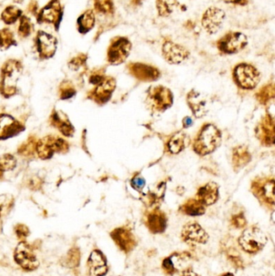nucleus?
Wrapping results in <instances>:
<instances>
[{"mask_svg": "<svg viewBox=\"0 0 275 276\" xmlns=\"http://www.w3.org/2000/svg\"><path fill=\"white\" fill-rule=\"evenodd\" d=\"M20 15H21V11L20 9L11 6L5 9V11L2 12V18L6 24H12L20 17Z\"/></svg>", "mask_w": 275, "mask_h": 276, "instance_id": "33", "label": "nucleus"}, {"mask_svg": "<svg viewBox=\"0 0 275 276\" xmlns=\"http://www.w3.org/2000/svg\"><path fill=\"white\" fill-rule=\"evenodd\" d=\"M251 161L249 149L244 145L236 147L233 152V166L235 170H240L245 167Z\"/></svg>", "mask_w": 275, "mask_h": 276, "instance_id": "26", "label": "nucleus"}, {"mask_svg": "<svg viewBox=\"0 0 275 276\" xmlns=\"http://www.w3.org/2000/svg\"><path fill=\"white\" fill-rule=\"evenodd\" d=\"M146 224L149 230L154 233L163 232L166 229L167 217L158 208L153 209L146 217Z\"/></svg>", "mask_w": 275, "mask_h": 276, "instance_id": "20", "label": "nucleus"}, {"mask_svg": "<svg viewBox=\"0 0 275 276\" xmlns=\"http://www.w3.org/2000/svg\"><path fill=\"white\" fill-rule=\"evenodd\" d=\"M219 185L216 183L209 182L200 186L196 193V199L204 206L216 204L219 199Z\"/></svg>", "mask_w": 275, "mask_h": 276, "instance_id": "18", "label": "nucleus"}, {"mask_svg": "<svg viewBox=\"0 0 275 276\" xmlns=\"http://www.w3.org/2000/svg\"><path fill=\"white\" fill-rule=\"evenodd\" d=\"M128 73L141 82L156 81L161 77V72L156 66L142 62H130L127 66Z\"/></svg>", "mask_w": 275, "mask_h": 276, "instance_id": "10", "label": "nucleus"}, {"mask_svg": "<svg viewBox=\"0 0 275 276\" xmlns=\"http://www.w3.org/2000/svg\"><path fill=\"white\" fill-rule=\"evenodd\" d=\"M182 238L188 243L205 244L209 239L207 232L197 222H189L183 226Z\"/></svg>", "mask_w": 275, "mask_h": 276, "instance_id": "16", "label": "nucleus"}, {"mask_svg": "<svg viewBox=\"0 0 275 276\" xmlns=\"http://www.w3.org/2000/svg\"><path fill=\"white\" fill-rule=\"evenodd\" d=\"M225 11L216 7H211L205 11L202 15V25L208 34H215L219 32L225 22Z\"/></svg>", "mask_w": 275, "mask_h": 276, "instance_id": "11", "label": "nucleus"}, {"mask_svg": "<svg viewBox=\"0 0 275 276\" xmlns=\"http://www.w3.org/2000/svg\"><path fill=\"white\" fill-rule=\"evenodd\" d=\"M132 43L124 37L113 38L108 48V61L111 65H120L127 60L132 50Z\"/></svg>", "mask_w": 275, "mask_h": 276, "instance_id": "9", "label": "nucleus"}, {"mask_svg": "<svg viewBox=\"0 0 275 276\" xmlns=\"http://www.w3.org/2000/svg\"><path fill=\"white\" fill-rule=\"evenodd\" d=\"M61 12L62 10H61L59 2L55 0L53 2H51L40 11V13L39 14V21L56 24L59 20Z\"/></svg>", "mask_w": 275, "mask_h": 276, "instance_id": "25", "label": "nucleus"}, {"mask_svg": "<svg viewBox=\"0 0 275 276\" xmlns=\"http://www.w3.org/2000/svg\"><path fill=\"white\" fill-rule=\"evenodd\" d=\"M222 140L221 132L213 124H205L200 128L193 140V150L200 156L215 151Z\"/></svg>", "mask_w": 275, "mask_h": 276, "instance_id": "1", "label": "nucleus"}, {"mask_svg": "<svg viewBox=\"0 0 275 276\" xmlns=\"http://www.w3.org/2000/svg\"><path fill=\"white\" fill-rule=\"evenodd\" d=\"M238 241L241 249L245 252L256 254L265 247L267 242V237L262 230L255 226H252L244 230Z\"/></svg>", "mask_w": 275, "mask_h": 276, "instance_id": "5", "label": "nucleus"}, {"mask_svg": "<svg viewBox=\"0 0 275 276\" xmlns=\"http://www.w3.org/2000/svg\"><path fill=\"white\" fill-rule=\"evenodd\" d=\"M14 44L13 35L7 29L0 31V48H8Z\"/></svg>", "mask_w": 275, "mask_h": 276, "instance_id": "36", "label": "nucleus"}, {"mask_svg": "<svg viewBox=\"0 0 275 276\" xmlns=\"http://www.w3.org/2000/svg\"><path fill=\"white\" fill-rule=\"evenodd\" d=\"M248 45V38L244 33L231 31L216 42L220 52L225 54H234L243 50Z\"/></svg>", "mask_w": 275, "mask_h": 276, "instance_id": "8", "label": "nucleus"}, {"mask_svg": "<svg viewBox=\"0 0 275 276\" xmlns=\"http://www.w3.org/2000/svg\"><path fill=\"white\" fill-rule=\"evenodd\" d=\"M223 276H234V275L231 274V273H227V274L224 275Z\"/></svg>", "mask_w": 275, "mask_h": 276, "instance_id": "46", "label": "nucleus"}, {"mask_svg": "<svg viewBox=\"0 0 275 276\" xmlns=\"http://www.w3.org/2000/svg\"><path fill=\"white\" fill-rule=\"evenodd\" d=\"M234 79L239 88L246 90L255 88L259 84L261 75L255 66L249 63H240L234 69Z\"/></svg>", "mask_w": 275, "mask_h": 276, "instance_id": "3", "label": "nucleus"}, {"mask_svg": "<svg viewBox=\"0 0 275 276\" xmlns=\"http://www.w3.org/2000/svg\"><path fill=\"white\" fill-rule=\"evenodd\" d=\"M187 102L196 118H201L207 113V102L199 92L191 91L187 94Z\"/></svg>", "mask_w": 275, "mask_h": 276, "instance_id": "23", "label": "nucleus"}, {"mask_svg": "<svg viewBox=\"0 0 275 276\" xmlns=\"http://www.w3.org/2000/svg\"><path fill=\"white\" fill-rule=\"evenodd\" d=\"M256 137L266 146H272L275 143V121L271 114L265 115L255 130Z\"/></svg>", "mask_w": 275, "mask_h": 276, "instance_id": "14", "label": "nucleus"}, {"mask_svg": "<svg viewBox=\"0 0 275 276\" xmlns=\"http://www.w3.org/2000/svg\"><path fill=\"white\" fill-rule=\"evenodd\" d=\"M87 268L90 276H104L108 272L105 257L101 251L94 250L87 261Z\"/></svg>", "mask_w": 275, "mask_h": 276, "instance_id": "19", "label": "nucleus"}, {"mask_svg": "<svg viewBox=\"0 0 275 276\" xmlns=\"http://www.w3.org/2000/svg\"><path fill=\"white\" fill-rule=\"evenodd\" d=\"M13 204V199L7 195H0V217L7 213Z\"/></svg>", "mask_w": 275, "mask_h": 276, "instance_id": "37", "label": "nucleus"}, {"mask_svg": "<svg viewBox=\"0 0 275 276\" xmlns=\"http://www.w3.org/2000/svg\"><path fill=\"white\" fill-rule=\"evenodd\" d=\"M16 166V159L11 154H5L0 158V171L2 174L12 171Z\"/></svg>", "mask_w": 275, "mask_h": 276, "instance_id": "34", "label": "nucleus"}, {"mask_svg": "<svg viewBox=\"0 0 275 276\" xmlns=\"http://www.w3.org/2000/svg\"><path fill=\"white\" fill-rule=\"evenodd\" d=\"M162 268L165 270V272H167L169 274H174V272H176L171 257L166 258L165 260L163 261Z\"/></svg>", "mask_w": 275, "mask_h": 276, "instance_id": "40", "label": "nucleus"}, {"mask_svg": "<svg viewBox=\"0 0 275 276\" xmlns=\"http://www.w3.org/2000/svg\"><path fill=\"white\" fill-rule=\"evenodd\" d=\"M95 24V13L92 10H88L84 12L78 20L79 30L80 33H86L94 28Z\"/></svg>", "mask_w": 275, "mask_h": 276, "instance_id": "29", "label": "nucleus"}, {"mask_svg": "<svg viewBox=\"0 0 275 276\" xmlns=\"http://www.w3.org/2000/svg\"><path fill=\"white\" fill-rule=\"evenodd\" d=\"M21 66L16 61H7L2 66L1 74V92L5 97L12 96L16 92V82L20 75Z\"/></svg>", "mask_w": 275, "mask_h": 276, "instance_id": "7", "label": "nucleus"}, {"mask_svg": "<svg viewBox=\"0 0 275 276\" xmlns=\"http://www.w3.org/2000/svg\"><path fill=\"white\" fill-rule=\"evenodd\" d=\"M112 237L117 245L125 252H129L136 245L134 236L129 230L126 228H118L112 232Z\"/></svg>", "mask_w": 275, "mask_h": 276, "instance_id": "22", "label": "nucleus"}, {"mask_svg": "<svg viewBox=\"0 0 275 276\" xmlns=\"http://www.w3.org/2000/svg\"><path fill=\"white\" fill-rule=\"evenodd\" d=\"M25 130L20 121L10 115H0V140L13 138Z\"/></svg>", "mask_w": 275, "mask_h": 276, "instance_id": "17", "label": "nucleus"}, {"mask_svg": "<svg viewBox=\"0 0 275 276\" xmlns=\"http://www.w3.org/2000/svg\"><path fill=\"white\" fill-rule=\"evenodd\" d=\"M182 276H200L199 275L197 274L196 272H193L192 270H185L183 272Z\"/></svg>", "mask_w": 275, "mask_h": 276, "instance_id": "45", "label": "nucleus"}, {"mask_svg": "<svg viewBox=\"0 0 275 276\" xmlns=\"http://www.w3.org/2000/svg\"><path fill=\"white\" fill-rule=\"evenodd\" d=\"M178 4V0H156L157 10L161 17H168L171 15Z\"/></svg>", "mask_w": 275, "mask_h": 276, "instance_id": "30", "label": "nucleus"}, {"mask_svg": "<svg viewBox=\"0 0 275 276\" xmlns=\"http://www.w3.org/2000/svg\"><path fill=\"white\" fill-rule=\"evenodd\" d=\"M15 260L26 271H33L40 265L35 253L26 242H21L18 245L15 251Z\"/></svg>", "mask_w": 275, "mask_h": 276, "instance_id": "13", "label": "nucleus"}, {"mask_svg": "<svg viewBox=\"0 0 275 276\" xmlns=\"http://www.w3.org/2000/svg\"><path fill=\"white\" fill-rule=\"evenodd\" d=\"M68 149V143L59 137H45L36 143V153L41 159H49L54 153H65Z\"/></svg>", "mask_w": 275, "mask_h": 276, "instance_id": "6", "label": "nucleus"}, {"mask_svg": "<svg viewBox=\"0 0 275 276\" xmlns=\"http://www.w3.org/2000/svg\"><path fill=\"white\" fill-rule=\"evenodd\" d=\"M50 121H52V125L57 128V130L61 132V134H63L64 136L68 138L73 136L75 133L73 125L63 113L53 112L51 116Z\"/></svg>", "mask_w": 275, "mask_h": 276, "instance_id": "24", "label": "nucleus"}, {"mask_svg": "<svg viewBox=\"0 0 275 276\" xmlns=\"http://www.w3.org/2000/svg\"><path fill=\"white\" fill-rule=\"evenodd\" d=\"M161 52L164 59L172 65L182 63L190 56L189 50L187 48L170 40L163 43Z\"/></svg>", "mask_w": 275, "mask_h": 276, "instance_id": "12", "label": "nucleus"}, {"mask_svg": "<svg viewBox=\"0 0 275 276\" xmlns=\"http://www.w3.org/2000/svg\"><path fill=\"white\" fill-rule=\"evenodd\" d=\"M179 211L183 214L192 216V217H197L204 214L206 212V206L198 201L196 198H194V199H187V201L184 202L179 208Z\"/></svg>", "mask_w": 275, "mask_h": 276, "instance_id": "27", "label": "nucleus"}, {"mask_svg": "<svg viewBox=\"0 0 275 276\" xmlns=\"http://www.w3.org/2000/svg\"><path fill=\"white\" fill-rule=\"evenodd\" d=\"M251 192L265 206L275 205V179L274 177H258L252 181Z\"/></svg>", "mask_w": 275, "mask_h": 276, "instance_id": "4", "label": "nucleus"}, {"mask_svg": "<svg viewBox=\"0 0 275 276\" xmlns=\"http://www.w3.org/2000/svg\"><path fill=\"white\" fill-rule=\"evenodd\" d=\"M32 24L30 20L26 17L21 18L20 20L19 33L21 37H28L31 33Z\"/></svg>", "mask_w": 275, "mask_h": 276, "instance_id": "38", "label": "nucleus"}, {"mask_svg": "<svg viewBox=\"0 0 275 276\" xmlns=\"http://www.w3.org/2000/svg\"><path fill=\"white\" fill-rule=\"evenodd\" d=\"M226 3L230 4L239 5V6H245L249 3V0H222Z\"/></svg>", "mask_w": 275, "mask_h": 276, "instance_id": "42", "label": "nucleus"}, {"mask_svg": "<svg viewBox=\"0 0 275 276\" xmlns=\"http://www.w3.org/2000/svg\"><path fill=\"white\" fill-rule=\"evenodd\" d=\"M187 135L183 132H177L166 143V150L171 154H178L185 149Z\"/></svg>", "mask_w": 275, "mask_h": 276, "instance_id": "28", "label": "nucleus"}, {"mask_svg": "<svg viewBox=\"0 0 275 276\" xmlns=\"http://www.w3.org/2000/svg\"><path fill=\"white\" fill-rule=\"evenodd\" d=\"M113 0H94L95 11L103 15H110L114 13Z\"/></svg>", "mask_w": 275, "mask_h": 276, "instance_id": "32", "label": "nucleus"}, {"mask_svg": "<svg viewBox=\"0 0 275 276\" xmlns=\"http://www.w3.org/2000/svg\"><path fill=\"white\" fill-rule=\"evenodd\" d=\"M233 222L236 227H242L245 224V219L242 214L236 215L233 218Z\"/></svg>", "mask_w": 275, "mask_h": 276, "instance_id": "41", "label": "nucleus"}, {"mask_svg": "<svg viewBox=\"0 0 275 276\" xmlns=\"http://www.w3.org/2000/svg\"><path fill=\"white\" fill-rule=\"evenodd\" d=\"M38 47L42 58H49L55 53L57 40L48 33L40 32L38 36Z\"/></svg>", "mask_w": 275, "mask_h": 276, "instance_id": "21", "label": "nucleus"}, {"mask_svg": "<svg viewBox=\"0 0 275 276\" xmlns=\"http://www.w3.org/2000/svg\"><path fill=\"white\" fill-rule=\"evenodd\" d=\"M255 96L262 104H267L275 98V86L273 84L264 86L257 92Z\"/></svg>", "mask_w": 275, "mask_h": 276, "instance_id": "31", "label": "nucleus"}, {"mask_svg": "<svg viewBox=\"0 0 275 276\" xmlns=\"http://www.w3.org/2000/svg\"><path fill=\"white\" fill-rule=\"evenodd\" d=\"M183 127L186 128V129L191 127L193 125V121L191 117H186V118L183 119Z\"/></svg>", "mask_w": 275, "mask_h": 276, "instance_id": "44", "label": "nucleus"}, {"mask_svg": "<svg viewBox=\"0 0 275 276\" xmlns=\"http://www.w3.org/2000/svg\"><path fill=\"white\" fill-rule=\"evenodd\" d=\"M131 185L136 191H141L146 186V180L140 174H137L131 180Z\"/></svg>", "mask_w": 275, "mask_h": 276, "instance_id": "39", "label": "nucleus"}, {"mask_svg": "<svg viewBox=\"0 0 275 276\" xmlns=\"http://www.w3.org/2000/svg\"><path fill=\"white\" fill-rule=\"evenodd\" d=\"M116 80L113 77L106 76L104 80L95 86L90 92V98L99 104H104L111 99L116 89Z\"/></svg>", "mask_w": 275, "mask_h": 276, "instance_id": "15", "label": "nucleus"}, {"mask_svg": "<svg viewBox=\"0 0 275 276\" xmlns=\"http://www.w3.org/2000/svg\"><path fill=\"white\" fill-rule=\"evenodd\" d=\"M16 232H17V233L20 232V235H19V236L20 237H26L27 235H28V229L25 226H20L19 228L16 230Z\"/></svg>", "mask_w": 275, "mask_h": 276, "instance_id": "43", "label": "nucleus"}, {"mask_svg": "<svg viewBox=\"0 0 275 276\" xmlns=\"http://www.w3.org/2000/svg\"><path fill=\"white\" fill-rule=\"evenodd\" d=\"M59 93L60 98L63 100H66V99H71L75 95L76 90L71 82H63L60 85Z\"/></svg>", "mask_w": 275, "mask_h": 276, "instance_id": "35", "label": "nucleus"}, {"mask_svg": "<svg viewBox=\"0 0 275 276\" xmlns=\"http://www.w3.org/2000/svg\"><path fill=\"white\" fill-rule=\"evenodd\" d=\"M146 103L154 112H165V110L173 105V92L164 86L151 87L147 91Z\"/></svg>", "mask_w": 275, "mask_h": 276, "instance_id": "2", "label": "nucleus"}]
</instances>
